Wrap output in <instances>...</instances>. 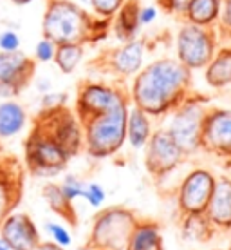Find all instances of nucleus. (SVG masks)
Here are the masks:
<instances>
[{
  "label": "nucleus",
  "instance_id": "1",
  "mask_svg": "<svg viewBox=\"0 0 231 250\" xmlns=\"http://www.w3.org/2000/svg\"><path fill=\"white\" fill-rule=\"evenodd\" d=\"M192 73L177 58H157L134 75L128 89L132 105L150 118L170 114L194 93Z\"/></svg>",
  "mask_w": 231,
  "mask_h": 250
},
{
  "label": "nucleus",
  "instance_id": "2",
  "mask_svg": "<svg viewBox=\"0 0 231 250\" xmlns=\"http://www.w3.org/2000/svg\"><path fill=\"white\" fill-rule=\"evenodd\" d=\"M110 19H101L72 0H47L42 19L44 38L60 44L90 45L108 37Z\"/></svg>",
  "mask_w": 231,
  "mask_h": 250
},
{
  "label": "nucleus",
  "instance_id": "3",
  "mask_svg": "<svg viewBox=\"0 0 231 250\" xmlns=\"http://www.w3.org/2000/svg\"><path fill=\"white\" fill-rule=\"evenodd\" d=\"M132 102L119 104L96 118L81 124L83 129V149L87 154L96 160L110 158L126 142V118Z\"/></svg>",
  "mask_w": 231,
  "mask_h": 250
},
{
  "label": "nucleus",
  "instance_id": "4",
  "mask_svg": "<svg viewBox=\"0 0 231 250\" xmlns=\"http://www.w3.org/2000/svg\"><path fill=\"white\" fill-rule=\"evenodd\" d=\"M71 162L65 152L42 125L33 122V127L24 142V167L35 178H54Z\"/></svg>",
  "mask_w": 231,
  "mask_h": 250
},
{
  "label": "nucleus",
  "instance_id": "5",
  "mask_svg": "<svg viewBox=\"0 0 231 250\" xmlns=\"http://www.w3.org/2000/svg\"><path fill=\"white\" fill-rule=\"evenodd\" d=\"M139 218L126 207H108L94 216L92 230L85 249L123 250Z\"/></svg>",
  "mask_w": 231,
  "mask_h": 250
},
{
  "label": "nucleus",
  "instance_id": "6",
  "mask_svg": "<svg viewBox=\"0 0 231 250\" xmlns=\"http://www.w3.org/2000/svg\"><path fill=\"white\" fill-rule=\"evenodd\" d=\"M125 102H130V93L123 82L116 80L114 83H107L85 78L78 83L74 113L80 124H85Z\"/></svg>",
  "mask_w": 231,
  "mask_h": 250
},
{
  "label": "nucleus",
  "instance_id": "7",
  "mask_svg": "<svg viewBox=\"0 0 231 250\" xmlns=\"http://www.w3.org/2000/svg\"><path fill=\"white\" fill-rule=\"evenodd\" d=\"M208 98L200 93H192L175 111H172V120L168 132L174 136L182 152L190 156L200 150V134L204 116L208 113Z\"/></svg>",
  "mask_w": 231,
  "mask_h": 250
},
{
  "label": "nucleus",
  "instance_id": "8",
  "mask_svg": "<svg viewBox=\"0 0 231 250\" xmlns=\"http://www.w3.org/2000/svg\"><path fill=\"white\" fill-rule=\"evenodd\" d=\"M146 42L143 38H134L128 42H121L118 47L101 49L96 57L87 63L89 71H94L101 76H112L118 82L138 75L144 62Z\"/></svg>",
  "mask_w": 231,
  "mask_h": 250
},
{
  "label": "nucleus",
  "instance_id": "9",
  "mask_svg": "<svg viewBox=\"0 0 231 250\" xmlns=\"http://www.w3.org/2000/svg\"><path fill=\"white\" fill-rule=\"evenodd\" d=\"M219 45L217 27H202L184 22L175 37V58L190 71H200L210 63Z\"/></svg>",
  "mask_w": 231,
  "mask_h": 250
},
{
  "label": "nucleus",
  "instance_id": "10",
  "mask_svg": "<svg viewBox=\"0 0 231 250\" xmlns=\"http://www.w3.org/2000/svg\"><path fill=\"white\" fill-rule=\"evenodd\" d=\"M42 125L51 136L62 145L71 158H74L83 149V129L76 113H72L67 105L54 109H42L33 120Z\"/></svg>",
  "mask_w": 231,
  "mask_h": 250
},
{
  "label": "nucleus",
  "instance_id": "11",
  "mask_svg": "<svg viewBox=\"0 0 231 250\" xmlns=\"http://www.w3.org/2000/svg\"><path fill=\"white\" fill-rule=\"evenodd\" d=\"M146 154H144V165L156 180L166 178L170 172H174L184 160L186 154L177 145L174 136L168 129H157L152 131L150 140L146 142Z\"/></svg>",
  "mask_w": 231,
  "mask_h": 250
},
{
  "label": "nucleus",
  "instance_id": "12",
  "mask_svg": "<svg viewBox=\"0 0 231 250\" xmlns=\"http://www.w3.org/2000/svg\"><path fill=\"white\" fill-rule=\"evenodd\" d=\"M36 60L22 51L0 53V98L13 100L31 85Z\"/></svg>",
  "mask_w": 231,
  "mask_h": 250
},
{
  "label": "nucleus",
  "instance_id": "13",
  "mask_svg": "<svg viewBox=\"0 0 231 250\" xmlns=\"http://www.w3.org/2000/svg\"><path fill=\"white\" fill-rule=\"evenodd\" d=\"M24 163L0 145V225L24 198Z\"/></svg>",
  "mask_w": 231,
  "mask_h": 250
},
{
  "label": "nucleus",
  "instance_id": "14",
  "mask_svg": "<svg viewBox=\"0 0 231 250\" xmlns=\"http://www.w3.org/2000/svg\"><path fill=\"white\" fill-rule=\"evenodd\" d=\"M215 180L217 178L206 169H195L188 172L177 194V205L182 216L206 212V207L215 187Z\"/></svg>",
  "mask_w": 231,
  "mask_h": 250
},
{
  "label": "nucleus",
  "instance_id": "15",
  "mask_svg": "<svg viewBox=\"0 0 231 250\" xmlns=\"http://www.w3.org/2000/svg\"><path fill=\"white\" fill-rule=\"evenodd\" d=\"M200 149L215 156L231 160V109L208 107L204 116Z\"/></svg>",
  "mask_w": 231,
  "mask_h": 250
},
{
  "label": "nucleus",
  "instance_id": "16",
  "mask_svg": "<svg viewBox=\"0 0 231 250\" xmlns=\"http://www.w3.org/2000/svg\"><path fill=\"white\" fill-rule=\"evenodd\" d=\"M0 238L11 250H33L42 239L35 221L25 212H11L0 225Z\"/></svg>",
  "mask_w": 231,
  "mask_h": 250
},
{
  "label": "nucleus",
  "instance_id": "17",
  "mask_svg": "<svg viewBox=\"0 0 231 250\" xmlns=\"http://www.w3.org/2000/svg\"><path fill=\"white\" fill-rule=\"evenodd\" d=\"M204 216L212 223L213 229L230 230L231 229V178L215 180L213 194L206 207Z\"/></svg>",
  "mask_w": 231,
  "mask_h": 250
},
{
  "label": "nucleus",
  "instance_id": "18",
  "mask_svg": "<svg viewBox=\"0 0 231 250\" xmlns=\"http://www.w3.org/2000/svg\"><path fill=\"white\" fill-rule=\"evenodd\" d=\"M139 0H125L123 6L119 7L118 13L112 17L110 31H114L119 42H128L138 38V33L141 29L139 24Z\"/></svg>",
  "mask_w": 231,
  "mask_h": 250
},
{
  "label": "nucleus",
  "instance_id": "19",
  "mask_svg": "<svg viewBox=\"0 0 231 250\" xmlns=\"http://www.w3.org/2000/svg\"><path fill=\"white\" fill-rule=\"evenodd\" d=\"M204 80L210 87L224 89L231 85V45H219L206 67Z\"/></svg>",
  "mask_w": 231,
  "mask_h": 250
},
{
  "label": "nucleus",
  "instance_id": "20",
  "mask_svg": "<svg viewBox=\"0 0 231 250\" xmlns=\"http://www.w3.org/2000/svg\"><path fill=\"white\" fill-rule=\"evenodd\" d=\"M222 13V0H190L182 19L188 24L217 27Z\"/></svg>",
  "mask_w": 231,
  "mask_h": 250
},
{
  "label": "nucleus",
  "instance_id": "21",
  "mask_svg": "<svg viewBox=\"0 0 231 250\" xmlns=\"http://www.w3.org/2000/svg\"><path fill=\"white\" fill-rule=\"evenodd\" d=\"M125 250H164L159 225L150 219H139Z\"/></svg>",
  "mask_w": 231,
  "mask_h": 250
},
{
  "label": "nucleus",
  "instance_id": "22",
  "mask_svg": "<svg viewBox=\"0 0 231 250\" xmlns=\"http://www.w3.org/2000/svg\"><path fill=\"white\" fill-rule=\"evenodd\" d=\"M152 134V122L150 116L141 111L139 107L130 105L128 118H126V142L134 149H143Z\"/></svg>",
  "mask_w": 231,
  "mask_h": 250
},
{
  "label": "nucleus",
  "instance_id": "23",
  "mask_svg": "<svg viewBox=\"0 0 231 250\" xmlns=\"http://www.w3.org/2000/svg\"><path fill=\"white\" fill-rule=\"evenodd\" d=\"M27 122L24 107L13 100H4L0 104V140L17 136Z\"/></svg>",
  "mask_w": 231,
  "mask_h": 250
},
{
  "label": "nucleus",
  "instance_id": "24",
  "mask_svg": "<svg viewBox=\"0 0 231 250\" xmlns=\"http://www.w3.org/2000/svg\"><path fill=\"white\" fill-rule=\"evenodd\" d=\"M42 196H44L45 203L49 205V208L53 212L65 219L69 225L76 227V223H78V214L74 210V205L62 192V188H60L58 183H45L44 188H42Z\"/></svg>",
  "mask_w": 231,
  "mask_h": 250
},
{
  "label": "nucleus",
  "instance_id": "25",
  "mask_svg": "<svg viewBox=\"0 0 231 250\" xmlns=\"http://www.w3.org/2000/svg\"><path fill=\"white\" fill-rule=\"evenodd\" d=\"M83 47L80 44H60L56 45V53H54V60L56 67L62 71L63 75H72L78 65L83 60Z\"/></svg>",
  "mask_w": 231,
  "mask_h": 250
},
{
  "label": "nucleus",
  "instance_id": "26",
  "mask_svg": "<svg viewBox=\"0 0 231 250\" xmlns=\"http://www.w3.org/2000/svg\"><path fill=\"white\" fill-rule=\"evenodd\" d=\"M182 230H184V238L186 239L206 241L208 238H212L213 227L204 214H192V216H184Z\"/></svg>",
  "mask_w": 231,
  "mask_h": 250
},
{
  "label": "nucleus",
  "instance_id": "27",
  "mask_svg": "<svg viewBox=\"0 0 231 250\" xmlns=\"http://www.w3.org/2000/svg\"><path fill=\"white\" fill-rule=\"evenodd\" d=\"M220 45H231V0H222V13L217 24Z\"/></svg>",
  "mask_w": 231,
  "mask_h": 250
},
{
  "label": "nucleus",
  "instance_id": "28",
  "mask_svg": "<svg viewBox=\"0 0 231 250\" xmlns=\"http://www.w3.org/2000/svg\"><path fill=\"white\" fill-rule=\"evenodd\" d=\"M125 0H89V4L92 7V13L101 19H110L118 13V9L123 6Z\"/></svg>",
  "mask_w": 231,
  "mask_h": 250
},
{
  "label": "nucleus",
  "instance_id": "29",
  "mask_svg": "<svg viewBox=\"0 0 231 250\" xmlns=\"http://www.w3.org/2000/svg\"><path fill=\"white\" fill-rule=\"evenodd\" d=\"M60 188H62V192L65 194L71 201H74L76 198H81V196H83L85 182H81L80 178L74 174H67L63 178V182L60 183Z\"/></svg>",
  "mask_w": 231,
  "mask_h": 250
},
{
  "label": "nucleus",
  "instance_id": "30",
  "mask_svg": "<svg viewBox=\"0 0 231 250\" xmlns=\"http://www.w3.org/2000/svg\"><path fill=\"white\" fill-rule=\"evenodd\" d=\"M54 53H56V44L53 40H49V38L42 37V40L35 47V60L42 63L53 62L54 60Z\"/></svg>",
  "mask_w": 231,
  "mask_h": 250
},
{
  "label": "nucleus",
  "instance_id": "31",
  "mask_svg": "<svg viewBox=\"0 0 231 250\" xmlns=\"http://www.w3.org/2000/svg\"><path fill=\"white\" fill-rule=\"evenodd\" d=\"M83 200H87L94 208H100L105 203V190L100 183H85V190H83Z\"/></svg>",
  "mask_w": 231,
  "mask_h": 250
},
{
  "label": "nucleus",
  "instance_id": "32",
  "mask_svg": "<svg viewBox=\"0 0 231 250\" xmlns=\"http://www.w3.org/2000/svg\"><path fill=\"white\" fill-rule=\"evenodd\" d=\"M17 51H20L18 33L13 29L0 33V53H17Z\"/></svg>",
  "mask_w": 231,
  "mask_h": 250
},
{
  "label": "nucleus",
  "instance_id": "33",
  "mask_svg": "<svg viewBox=\"0 0 231 250\" xmlns=\"http://www.w3.org/2000/svg\"><path fill=\"white\" fill-rule=\"evenodd\" d=\"M190 0H157V6L172 17H182Z\"/></svg>",
  "mask_w": 231,
  "mask_h": 250
},
{
  "label": "nucleus",
  "instance_id": "34",
  "mask_svg": "<svg viewBox=\"0 0 231 250\" xmlns=\"http://www.w3.org/2000/svg\"><path fill=\"white\" fill-rule=\"evenodd\" d=\"M45 229L51 234V238L54 239V243L62 245V247H67L71 245V234L62 225H56V223H45Z\"/></svg>",
  "mask_w": 231,
  "mask_h": 250
},
{
  "label": "nucleus",
  "instance_id": "35",
  "mask_svg": "<svg viewBox=\"0 0 231 250\" xmlns=\"http://www.w3.org/2000/svg\"><path fill=\"white\" fill-rule=\"evenodd\" d=\"M67 104V94L56 93V91H49L42 96V109H54V107H62Z\"/></svg>",
  "mask_w": 231,
  "mask_h": 250
},
{
  "label": "nucleus",
  "instance_id": "36",
  "mask_svg": "<svg viewBox=\"0 0 231 250\" xmlns=\"http://www.w3.org/2000/svg\"><path fill=\"white\" fill-rule=\"evenodd\" d=\"M156 19H157L156 6H141V9H139V24H141V27L143 25H150L152 22H156Z\"/></svg>",
  "mask_w": 231,
  "mask_h": 250
},
{
  "label": "nucleus",
  "instance_id": "37",
  "mask_svg": "<svg viewBox=\"0 0 231 250\" xmlns=\"http://www.w3.org/2000/svg\"><path fill=\"white\" fill-rule=\"evenodd\" d=\"M33 250H63L62 245L54 243V241H40Z\"/></svg>",
  "mask_w": 231,
  "mask_h": 250
},
{
  "label": "nucleus",
  "instance_id": "38",
  "mask_svg": "<svg viewBox=\"0 0 231 250\" xmlns=\"http://www.w3.org/2000/svg\"><path fill=\"white\" fill-rule=\"evenodd\" d=\"M38 89H40V91H42V93H49L51 91V82H47V80H42V78H40V80H38Z\"/></svg>",
  "mask_w": 231,
  "mask_h": 250
},
{
  "label": "nucleus",
  "instance_id": "39",
  "mask_svg": "<svg viewBox=\"0 0 231 250\" xmlns=\"http://www.w3.org/2000/svg\"><path fill=\"white\" fill-rule=\"evenodd\" d=\"M15 6H27V4H31L33 0H11Z\"/></svg>",
  "mask_w": 231,
  "mask_h": 250
},
{
  "label": "nucleus",
  "instance_id": "40",
  "mask_svg": "<svg viewBox=\"0 0 231 250\" xmlns=\"http://www.w3.org/2000/svg\"><path fill=\"white\" fill-rule=\"evenodd\" d=\"M0 250H11L9 249V245H7L2 238H0Z\"/></svg>",
  "mask_w": 231,
  "mask_h": 250
},
{
  "label": "nucleus",
  "instance_id": "41",
  "mask_svg": "<svg viewBox=\"0 0 231 250\" xmlns=\"http://www.w3.org/2000/svg\"><path fill=\"white\" fill-rule=\"evenodd\" d=\"M98 250H107V249H98Z\"/></svg>",
  "mask_w": 231,
  "mask_h": 250
},
{
  "label": "nucleus",
  "instance_id": "42",
  "mask_svg": "<svg viewBox=\"0 0 231 250\" xmlns=\"http://www.w3.org/2000/svg\"><path fill=\"white\" fill-rule=\"evenodd\" d=\"M230 165H231V160H230Z\"/></svg>",
  "mask_w": 231,
  "mask_h": 250
}]
</instances>
